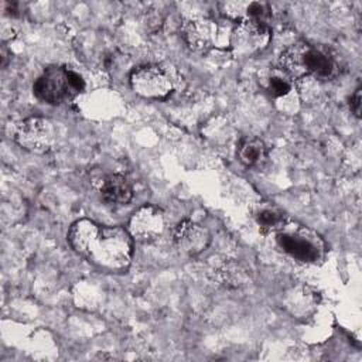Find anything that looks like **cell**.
Here are the masks:
<instances>
[{
    "mask_svg": "<svg viewBox=\"0 0 362 362\" xmlns=\"http://www.w3.org/2000/svg\"><path fill=\"white\" fill-rule=\"evenodd\" d=\"M173 242L180 253L197 256L208 247L211 233L206 228L194 221H182L174 228Z\"/></svg>",
    "mask_w": 362,
    "mask_h": 362,
    "instance_id": "obj_10",
    "label": "cell"
},
{
    "mask_svg": "<svg viewBox=\"0 0 362 362\" xmlns=\"http://www.w3.org/2000/svg\"><path fill=\"white\" fill-rule=\"evenodd\" d=\"M288 78L290 76L286 72H283V74L274 72L273 75L267 76L266 90L269 92V95L273 96V98L286 96L291 90V82H290Z\"/></svg>",
    "mask_w": 362,
    "mask_h": 362,
    "instance_id": "obj_14",
    "label": "cell"
},
{
    "mask_svg": "<svg viewBox=\"0 0 362 362\" xmlns=\"http://www.w3.org/2000/svg\"><path fill=\"white\" fill-rule=\"evenodd\" d=\"M129 82L136 95L153 100L165 99L174 89L171 75L164 68L154 64L141 65L133 69Z\"/></svg>",
    "mask_w": 362,
    "mask_h": 362,
    "instance_id": "obj_6",
    "label": "cell"
},
{
    "mask_svg": "<svg viewBox=\"0 0 362 362\" xmlns=\"http://www.w3.org/2000/svg\"><path fill=\"white\" fill-rule=\"evenodd\" d=\"M238 158L245 167L260 168L267 161V147L257 137H245L238 146Z\"/></svg>",
    "mask_w": 362,
    "mask_h": 362,
    "instance_id": "obj_13",
    "label": "cell"
},
{
    "mask_svg": "<svg viewBox=\"0 0 362 362\" xmlns=\"http://www.w3.org/2000/svg\"><path fill=\"white\" fill-rule=\"evenodd\" d=\"M253 216L259 229L263 233H276L288 222V218L284 214V211L272 202L259 204Z\"/></svg>",
    "mask_w": 362,
    "mask_h": 362,
    "instance_id": "obj_12",
    "label": "cell"
},
{
    "mask_svg": "<svg viewBox=\"0 0 362 362\" xmlns=\"http://www.w3.org/2000/svg\"><path fill=\"white\" fill-rule=\"evenodd\" d=\"M17 144L31 153H45L55 141V127L45 117H28L23 120L14 136Z\"/></svg>",
    "mask_w": 362,
    "mask_h": 362,
    "instance_id": "obj_8",
    "label": "cell"
},
{
    "mask_svg": "<svg viewBox=\"0 0 362 362\" xmlns=\"http://www.w3.org/2000/svg\"><path fill=\"white\" fill-rule=\"evenodd\" d=\"M270 38L272 33L267 24L240 20L232 27L229 47L238 57H252L262 52L269 45Z\"/></svg>",
    "mask_w": 362,
    "mask_h": 362,
    "instance_id": "obj_7",
    "label": "cell"
},
{
    "mask_svg": "<svg viewBox=\"0 0 362 362\" xmlns=\"http://www.w3.org/2000/svg\"><path fill=\"white\" fill-rule=\"evenodd\" d=\"M100 197L110 206L126 205L133 198V188L126 177L110 174L100 181Z\"/></svg>",
    "mask_w": 362,
    "mask_h": 362,
    "instance_id": "obj_11",
    "label": "cell"
},
{
    "mask_svg": "<svg viewBox=\"0 0 362 362\" xmlns=\"http://www.w3.org/2000/svg\"><path fill=\"white\" fill-rule=\"evenodd\" d=\"M165 229L164 212L154 205L140 206L129 221V233L139 242H153L158 239Z\"/></svg>",
    "mask_w": 362,
    "mask_h": 362,
    "instance_id": "obj_9",
    "label": "cell"
},
{
    "mask_svg": "<svg viewBox=\"0 0 362 362\" xmlns=\"http://www.w3.org/2000/svg\"><path fill=\"white\" fill-rule=\"evenodd\" d=\"M222 274V281L228 286H240L245 280H246V273L240 266H235V264H229V266H223L221 270Z\"/></svg>",
    "mask_w": 362,
    "mask_h": 362,
    "instance_id": "obj_15",
    "label": "cell"
},
{
    "mask_svg": "<svg viewBox=\"0 0 362 362\" xmlns=\"http://www.w3.org/2000/svg\"><path fill=\"white\" fill-rule=\"evenodd\" d=\"M85 88V82L79 74L68 66L52 65L34 82V95L49 105H59L74 99Z\"/></svg>",
    "mask_w": 362,
    "mask_h": 362,
    "instance_id": "obj_4",
    "label": "cell"
},
{
    "mask_svg": "<svg viewBox=\"0 0 362 362\" xmlns=\"http://www.w3.org/2000/svg\"><path fill=\"white\" fill-rule=\"evenodd\" d=\"M280 68L290 78L331 79L339 65L331 49L307 41H297L288 45L280 55Z\"/></svg>",
    "mask_w": 362,
    "mask_h": 362,
    "instance_id": "obj_2",
    "label": "cell"
},
{
    "mask_svg": "<svg viewBox=\"0 0 362 362\" xmlns=\"http://www.w3.org/2000/svg\"><path fill=\"white\" fill-rule=\"evenodd\" d=\"M233 25L214 18L187 20L181 27V35L194 51H209L229 47Z\"/></svg>",
    "mask_w": 362,
    "mask_h": 362,
    "instance_id": "obj_5",
    "label": "cell"
},
{
    "mask_svg": "<svg viewBox=\"0 0 362 362\" xmlns=\"http://www.w3.org/2000/svg\"><path fill=\"white\" fill-rule=\"evenodd\" d=\"M279 247L300 263L317 264L325 259L327 245L311 228L287 222L276 232Z\"/></svg>",
    "mask_w": 362,
    "mask_h": 362,
    "instance_id": "obj_3",
    "label": "cell"
},
{
    "mask_svg": "<svg viewBox=\"0 0 362 362\" xmlns=\"http://www.w3.org/2000/svg\"><path fill=\"white\" fill-rule=\"evenodd\" d=\"M133 240L122 226H100L86 218L75 221L68 230L71 247L92 264L109 272H120L130 264Z\"/></svg>",
    "mask_w": 362,
    "mask_h": 362,
    "instance_id": "obj_1",
    "label": "cell"
},
{
    "mask_svg": "<svg viewBox=\"0 0 362 362\" xmlns=\"http://www.w3.org/2000/svg\"><path fill=\"white\" fill-rule=\"evenodd\" d=\"M361 86H358L349 99V107L356 117L361 116Z\"/></svg>",
    "mask_w": 362,
    "mask_h": 362,
    "instance_id": "obj_16",
    "label": "cell"
}]
</instances>
